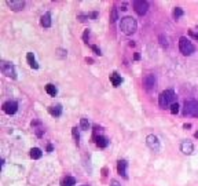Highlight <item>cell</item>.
I'll list each match as a JSON object with an SVG mask.
<instances>
[{"label":"cell","instance_id":"obj_1","mask_svg":"<svg viewBox=\"0 0 198 186\" xmlns=\"http://www.w3.org/2000/svg\"><path fill=\"white\" fill-rule=\"evenodd\" d=\"M175 101H176V94L173 90L162 91L158 97V105H160V108H162V109L171 108L173 103H176Z\"/></svg>","mask_w":198,"mask_h":186},{"label":"cell","instance_id":"obj_2","mask_svg":"<svg viewBox=\"0 0 198 186\" xmlns=\"http://www.w3.org/2000/svg\"><path fill=\"white\" fill-rule=\"evenodd\" d=\"M138 28V23L132 17H124L121 18L120 22V29L124 35H132Z\"/></svg>","mask_w":198,"mask_h":186},{"label":"cell","instance_id":"obj_3","mask_svg":"<svg viewBox=\"0 0 198 186\" xmlns=\"http://www.w3.org/2000/svg\"><path fill=\"white\" fill-rule=\"evenodd\" d=\"M183 114H184V116L198 117V101H196V99H188V101H184Z\"/></svg>","mask_w":198,"mask_h":186},{"label":"cell","instance_id":"obj_4","mask_svg":"<svg viewBox=\"0 0 198 186\" xmlns=\"http://www.w3.org/2000/svg\"><path fill=\"white\" fill-rule=\"evenodd\" d=\"M179 50L183 55H191L194 51H196V47H194V44L191 43L187 37L182 36L179 39Z\"/></svg>","mask_w":198,"mask_h":186},{"label":"cell","instance_id":"obj_5","mask_svg":"<svg viewBox=\"0 0 198 186\" xmlns=\"http://www.w3.org/2000/svg\"><path fill=\"white\" fill-rule=\"evenodd\" d=\"M0 69H2L3 75H6L7 77L17 79V72H15V68H14L13 64L6 62V61H2V62H0Z\"/></svg>","mask_w":198,"mask_h":186},{"label":"cell","instance_id":"obj_6","mask_svg":"<svg viewBox=\"0 0 198 186\" xmlns=\"http://www.w3.org/2000/svg\"><path fill=\"white\" fill-rule=\"evenodd\" d=\"M134 10L138 15H144L149 10V3L144 0H136V2H134Z\"/></svg>","mask_w":198,"mask_h":186},{"label":"cell","instance_id":"obj_7","mask_svg":"<svg viewBox=\"0 0 198 186\" xmlns=\"http://www.w3.org/2000/svg\"><path fill=\"white\" fill-rule=\"evenodd\" d=\"M17 110H18V103H17L15 101H7L3 103V112L7 114H14L17 113Z\"/></svg>","mask_w":198,"mask_h":186},{"label":"cell","instance_id":"obj_8","mask_svg":"<svg viewBox=\"0 0 198 186\" xmlns=\"http://www.w3.org/2000/svg\"><path fill=\"white\" fill-rule=\"evenodd\" d=\"M156 83H157V80H156L154 75H146L143 77V87L146 91H152L156 87Z\"/></svg>","mask_w":198,"mask_h":186},{"label":"cell","instance_id":"obj_9","mask_svg":"<svg viewBox=\"0 0 198 186\" xmlns=\"http://www.w3.org/2000/svg\"><path fill=\"white\" fill-rule=\"evenodd\" d=\"M146 143H147V146H149L152 150H154V152L160 150V141H158V138L156 137V135H153V134L147 135Z\"/></svg>","mask_w":198,"mask_h":186},{"label":"cell","instance_id":"obj_10","mask_svg":"<svg viewBox=\"0 0 198 186\" xmlns=\"http://www.w3.org/2000/svg\"><path fill=\"white\" fill-rule=\"evenodd\" d=\"M6 3L13 11H21L25 7V2H22V0H7Z\"/></svg>","mask_w":198,"mask_h":186},{"label":"cell","instance_id":"obj_11","mask_svg":"<svg viewBox=\"0 0 198 186\" xmlns=\"http://www.w3.org/2000/svg\"><path fill=\"white\" fill-rule=\"evenodd\" d=\"M180 150H182V153H184V155H191V153L194 152V145L190 142V141H183L182 143H180Z\"/></svg>","mask_w":198,"mask_h":186},{"label":"cell","instance_id":"obj_12","mask_svg":"<svg viewBox=\"0 0 198 186\" xmlns=\"http://www.w3.org/2000/svg\"><path fill=\"white\" fill-rule=\"evenodd\" d=\"M127 165H128V163H127L125 160H119L117 161V172L120 174L123 178H128V175H127Z\"/></svg>","mask_w":198,"mask_h":186},{"label":"cell","instance_id":"obj_13","mask_svg":"<svg viewBox=\"0 0 198 186\" xmlns=\"http://www.w3.org/2000/svg\"><path fill=\"white\" fill-rule=\"evenodd\" d=\"M40 23L43 28H50V26H51V14L50 13L43 14L40 18Z\"/></svg>","mask_w":198,"mask_h":186},{"label":"cell","instance_id":"obj_14","mask_svg":"<svg viewBox=\"0 0 198 186\" xmlns=\"http://www.w3.org/2000/svg\"><path fill=\"white\" fill-rule=\"evenodd\" d=\"M26 61H28V64H29V66L30 68H33V69H39V64H37L33 52H28V55H26Z\"/></svg>","mask_w":198,"mask_h":186},{"label":"cell","instance_id":"obj_15","mask_svg":"<svg viewBox=\"0 0 198 186\" xmlns=\"http://www.w3.org/2000/svg\"><path fill=\"white\" fill-rule=\"evenodd\" d=\"M48 112L51 116L54 117H59L62 114V106L61 105H55V106H50L48 108Z\"/></svg>","mask_w":198,"mask_h":186},{"label":"cell","instance_id":"obj_16","mask_svg":"<svg viewBox=\"0 0 198 186\" xmlns=\"http://www.w3.org/2000/svg\"><path fill=\"white\" fill-rule=\"evenodd\" d=\"M110 81H111V84H113L114 87H119L121 83H123V79H121V76L119 75V73L114 72V73H111L110 75Z\"/></svg>","mask_w":198,"mask_h":186},{"label":"cell","instance_id":"obj_17","mask_svg":"<svg viewBox=\"0 0 198 186\" xmlns=\"http://www.w3.org/2000/svg\"><path fill=\"white\" fill-rule=\"evenodd\" d=\"M30 157L34 159V160H37V159H40L41 156H43V152H41V149H39V147H32L30 149Z\"/></svg>","mask_w":198,"mask_h":186},{"label":"cell","instance_id":"obj_18","mask_svg":"<svg viewBox=\"0 0 198 186\" xmlns=\"http://www.w3.org/2000/svg\"><path fill=\"white\" fill-rule=\"evenodd\" d=\"M76 185V179L73 176H65L61 181V186H73Z\"/></svg>","mask_w":198,"mask_h":186},{"label":"cell","instance_id":"obj_19","mask_svg":"<svg viewBox=\"0 0 198 186\" xmlns=\"http://www.w3.org/2000/svg\"><path fill=\"white\" fill-rule=\"evenodd\" d=\"M96 145H98V147H106L109 145V141L106 137H102V135H99V137H96Z\"/></svg>","mask_w":198,"mask_h":186},{"label":"cell","instance_id":"obj_20","mask_svg":"<svg viewBox=\"0 0 198 186\" xmlns=\"http://www.w3.org/2000/svg\"><path fill=\"white\" fill-rule=\"evenodd\" d=\"M46 91H47V94H48V95H51V97H55L58 94L57 87H55L54 84H51V83H48V84L46 85Z\"/></svg>","mask_w":198,"mask_h":186},{"label":"cell","instance_id":"obj_21","mask_svg":"<svg viewBox=\"0 0 198 186\" xmlns=\"http://www.w3.org/2000/svg\"><path fill=\"white\" fill-rule=\"evenodd\" d=\"M119 19V11H117V7H111V13H110V22H116Z\"/></svg>","mask_w":198,"mask_h":186},{"label":"cell","instance_id":"obj_22","mask_svg":"<svg viewBox=\"0 0 198 186\" xmlns=\"http://www.w3.org/2000/svg\"><path fill=\"white\" fill-rule=\"evenodd\" d=\"M80 127H81V130H84V131L90 130V122H88V119L83 117V119L80 120Z\"/></svg>","mask_w":198,"mask_h":186},{"label":"cell","instance_id":"obj_23","mask_svg":"<svg viewBox=\"0 0 198 186\" xmlns=\"http://www.w3.org/2000/svg\"><path fill=\"white\" fill-rule=\"evenodd\" d=\"M183 10H182V7H175V10H173V13H172V15H173V18L175 19H179L180 17L183 15Z\"/></svg>","mask_w":198,"mask_h":186},{"label":"cell","instance_id":"obj_24","mask_svg":"<svg viewBox=\"0 0 198 186\" xmlns=\"http://www.w3.org/2000/svg\"><path fill=\"white\" fill-rule=\"evenodd\" d=\"M72 134H73V138H75L76 143L79 145V141H80V134H79V130H77V127H73V128H72Z\"/></svg>","mask_w":198,"mask_h":186},{"label":"cell","instance_id":"obj_25","mask_svg":"<svg viewBox=\"0 0 198 186\" xmlns=\"http://www.w3.org/2000/svg\"><path fill=\"white\" fill-rule=\"evenodd\" d=\"M178 112H179V105H178V102H176V103H173V105L171 106V113H172V114H176Z\"/></svg>","mask_w":198,"mask_h":186},{"label":"cell","instance_id":"obj_26","mask_svg":"<svg viewBox=\"0 0 198 186\" xmlns=\"http://www.w3.org/2000/svg\"><path fill=\"white\" fill-rule=\"evenodd\" d=\"M160 40H161V46L168 47V39H167V37H164V35H161V36H160Z\"/></svg>","mask_w":198,"mask_h":186},{"label":"cell","instance_id":"obj_27","mask_svg":"<svg viewBox=\"0 0 198 186\" xmlns=\"http://www.w3.org/2000/svg\"><path fill=\"white\" fill-rule=\"evenodd\" d=\"M88 37H90V31H88V29H85L84 35H83V40H84L85 43H88Z\"/></svg>","mask_w":198,"mask_h":186},{"label":"cell","instance_id":"obj_28","mask_svg":"<svg viewBox=\"0 0 198 186\" xmlns=\"http://www.w3.org/2000/svg\"><path fill=\"white\" fill-rule=\"evenodd\" d=\"M188 35H190L191 37H194L196 40H198V33H196V32H194L193 29H190V31H188Z\"/></svg>","mask_w":198,"mask_h":186},{"label":"cell","instance_id":"obj_29","mask_svg":"<svg viewBox=\"0 0 198 186\" xmlns=\"http://www.w3.org/2000/svg\"><path fill=\"white\" fill-rule=\"evenodd\" d=\"M91 48H92V51L95 52L96 55H100V54H102V52H100V50H99V48H98V47H96V46H91Z\"/></svg>","mask_w":198,"mask_h":186},{"label":"cell","instance_id":"obj_30","mask_svg":"<svg viewBox=\"0 0 198 186\" xmlns=\"http://www.w3.org/2000/svg\"><path fill=\"white\" fill-rule=\"evenodd\" d=\"M110 186H121V185H120L117 181H111V182H110Z\"/></svg>","mask_w":198,"mask_h":186},{"label":"cell","instance_id":"obj_31","mask_svg":"<svg viewBox=\"0 0 198 186\" xmlns=\"http://www.w3.org/2000/svg\"><path fill=\"white\" fill-rule=\"evenodd\" d=\"M66 55V51L65 50H59V57H65Z\"/></svg>","mask_w":198,"mask_h":186},{"label":"cell","instance_id":"obj_32","mask_svg":"<svg viewBox=\"0 0 198 186\" xmlns=\"http://www.w3.org/2000/svg\"><path fill=\"white\" fill-rule=\"evenodd\" d=\"M183 127H184V128H186V130H187V128H190V127H191V124H188V123H186V124H184V126H183Z\"/></svg>","mask_w":198,"mask_h":186},{"label":"cell","instance_id":"obj_33","mask_svg":"<svg viewBox=\"0 0 198 186\" xmlns=\"http://www.w3.org/2000/svg\"><path fill=\"white\" fill-rule=\"evenodd\" d=\"M47 150H48V152H52V145H48V146H47Z\"/></svg>","mask_w":198,"mask_h":186},{"label":"cell","instance_id":"obj_34","mask_svg":"<svg viewBox=\"0 0 198 186\" xmlns=\"http://www.w3.org/2000/svg\"><path fill=\"white\" fill-rule=\"evenodd\" d=\"M85 61H87V62H90V64H92V58H85Z\"/></svg>","mask_w":198,"mask_h":186},{"label":"cell","instance_id":"obj_35","mask_svg":"<svg viewBox=\"0 0 198 186\" xmlns=\"http://www.w3.org/2000/svg\"><path fill=\"white\" fill-rule=\"evenodd\" d=\"M194 137H196V138H198V131L196 132V134H194Z\"/></svg>","mask_w":198,"mask_h":186},{"label":"cell","instance_id":"obj_36","mask_svg":"<svg viewBox=\"0 0 198 186\" xmlns=\"http://www.w3.org/2000/svg\"><path fill=\"white\" fill-rule=\"evenodd\" d=\"M84 186H88V185H84Z\"/></svg>","mask_w":198,"mask_h":186},{"label":"cell","instance_id":"obj_37","mask_svg":"<svg viewBox=\"0 0 198 186\" xmlns=\"http://www.w3.org/2000/svg\"><path fill=\"white\" fill-rule=\"evenodd\" d=\"M197 29H198V26H197Z\"/></svg>","mask_w":198,"mask_h":186}]
</instances>
